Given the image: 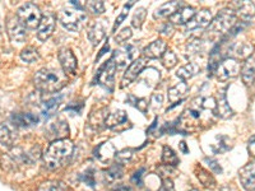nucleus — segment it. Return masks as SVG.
<instances>
[{
  "label": "nucleus",
  "instance_id": "f257e3e1",
  "mask_svg": "<svg viewBox=\"0 0 255 191\" xmlns=\"http://www.w3.org/2000/svg\"><path fill=\"white\" fill-rule=\"evenodd\" d=\"M74 151V144L70 139L54 140L49 144L46 151L42 153L44 163L49 170L63 167L70 159Z\"/></svg>",
  "mask_w": 255,
  "mask_h": 191
},
{
  "label": "nucleus",
  "instance_id": "f03ea898",
  "mask_svg": "<svg viewBox=\"0 0 255 191\" xmlns=\"http://www.w3.org/2000/svg\"><path fill=\"white\" fill-rule=\"evenodd\" d=\"M33 84L42 93H56L68 84V77L63 70L44 68L33 76Z\"/></svg>",
  "mask_w": 255,
  "mask_h": 191
},
{
  "label": "nucleus",
  "instance_id": "7ed1b4c3",
  "mask_svg": "<svg viewBox=\"0 0 255 191\" xmlns=\"http://www.w3.org/2000/svg\"><path fill=\"white\" fill-rule=\"evenodd\" d=\"M40 148H31L28 151H24L22 148H13L9 153L3 154L0 158V165L5 171H15L20 166L33 165L40 158Z\"/></svg>",
  "mask_w": 255,
  "mask_h": 191
},
{
  "label": "nucleus",
  "instance_id": "20e7f679",
  "mask_svg": "<svg viewBox=\"0 0 255 191\" xmlns=\"http://www.w3.org/2000/svg\"><path fill=\"white\" fill-rule=\"evenodd\" d=\"M238 15L232 8H225L212 19L207 28V35L211 38H217L229 33L230 29L236 24Z\"/></svg>",
  "mask_w": 255,
  "mask_h": 191
},
{
  "label": "nucleus",
  "instance_id": "39448f33",
  "mask_svg": "<svg viewBox=\"0 0 255 191\" xmlns=\"http://www.w3.org/2000/svg\"><path fill=\"white\" fill-rule=\"evenodd\" d=\"M86 19H87V14L84 13L83 9H79L74 5L65 6L61 9L60 14H59L61 26L70 32L78 31L81 24Z\"/></svg>",
  "mask_w": 255,
  "mask_h": 191
},
{
  "label": "nucleus",
  "instance_id": "423d86ee",
  "mask_svg": "<svg viewBox=\"0 0 255 191\" xmlns=\"http://www.w3.org/2000/svg\"><path fill=\"white\" fill-rule=\"evenodd\" d=\"M15 15L19 19V22L26 27V29H36L40 24V20L42 18L41 10L36 4L26 3L20 5L15 12Z\"/></svg>",
  "mask_w": 255,
  "mask_h": 191
},
{
  "label": "nucleus",
  "instance_id": "0eeeda50",
  "mask_svg": "<svg viewBox=\"0 0 255 191\" xmlns=\"http://www.w3.org/2000/svg\"><path fill=\"white\" fill-rule=\"evenodd\" d=\"M215 73L221 82H226L229 79L235 78L239 76V73H241L240 63L236 59L225 58L223 60L218 61Z\"/></svg>",
  "mask_w": 255,
  "mask_h": 191
},
{
  "label": "nucleus",
  "instance_id": "6e6552de",
  "mask_svg": "<svg viewBox=\"0 0 255 191\" xmlns=\"http://www.w3.org/2000/svg\"><path fill=\"white\" fill-rule=\"evenodd\" d=\"M115 70H116V65L114 59L111 58L110 60L106 61V63L102 65L101 68L99 69L97 74H96V82L104 87L109 88V90H113L114 87V78H115Z\"/></svg>",
  "mask_w": 255,
  "mask_h": 191
},
{
  "label": "nucleus",
  "instance_id": "1a4fd4ad",
  "mask_svg": "<svg viewBox=\"0 0 255 191\" xmlns=\"http://www.w3.org/2000/svg\"><path fill=\"white\" fill-rule=\"evenodd\" d=\"M27 29L23 24L20 23L17 15L8 18L6 22V32L12 42L14 44H23L27 38Z\"/></svg>",
  "mask_w": 255,
  "mask_h": 191
},
{
  "label": "nucleus",
  "instance_id": "9d476101",
  "mask_svg": "<svg viewBox=\"0 0 255 191\" xmlns=\"http://www.w3.org/2000/svg\"><path fill=\"white\" fill-rule=\"evenodd\" d=\"M212 19H213V17H212L211 10L209 9H202V10L197 12L193 19L186 24V33H194V32L208 28Z\"/></svg>",
  "mask_w": 255,
  "mask_h": 191
},
{
  "label": "nucleus",
  "instance_id": "9b49d317",
  "mask_svg": "<svg viewBox=\"0 0 255 191\" xmlns=\"http://www.w3.org/2000/svg\"><path fill=\"white\" fill-rule=\"evenodd\" d=\"M147 60L148 59H145L144 56H143V58H138L136 60H134L133 63L129 65L127 72L124 73V77H123L122 88L130 86V84L133 83V82L140 76V74H142L144 68L147 67Z\"/></svg>",
  "mask_w": 255,
  "mask_h": 191
},
{
  "label": "nucleus",
  "instance_id": "f8f14e48",
  "mask_svg": "<svg viewBox=\"0 0 255 191\" xmlns=\"http://www.w3.org/2000/svg\"><path fill=\"white\" fill-rule=\"evenodd\" d=\"M68 134H69V125L65 120H56L54 122H50L47 125L46 130H45V136L47 139L54 142V140L67 139Z\"/></svg>",
  "mask_w": 255,
  "mask_h": 191
},
{
  "label": "nucleus",
  "instance_id": "ddd939ff",
  "mask_svg": "<svg viewBox=\"0 0 255 191\" xmlns=\"http://www.w3.org/2000/svg\"><path fill=\"white\" fill-rule=\"evenodd\" d=\"M58 59L61 65V69L65 74H73V76L76 74L78 61H77V58L74 56L72 50L68 49V47H61L58 52Z\"/></svg>",
  "mask_w": 255,
  "mask_h": 191
},
{
  "label": "nucleus",
  "instance_id": "4468645a",
  "mask_svg": "<svg viewBox=\"0 0 255 191\" xmlns=\"http://www.w3.org/2000/svg\"><path fill=\"white\" fill-rule=\"evenodd\" d=\"M56 26V17L54 13L46 12L42 14V18L40 20V24L37 27V38L40 41H46Z\"/></svg>",
  "mask_w": 255,
  "mask_h": 191
},
{
  "label": "nucleus",
  "instance_id": "2eb2a0df",
  "mask_svg": "<svg viewBox=\"0 0 255 191\" xmlns=\"http://www.w3.org/2000/svg\"><path fill=\"white\" fill-rule=\"evenodd\" d=\"M18 139L17 126L10 121L0 124V144L5 148H13Z\"/></svg>",
  "mask_w": 255,
  "mask_h": 191
},
{
  "label": "nucleus",
  "instance_id": "dca6fc26",
  "mask_svg": "<svg viewBox=\"0 0 255 191\" xmlns=\"http://www.w3.org/2000/svg\"><path fill=\"white\" fill-rule=\"evenodd\" d=\"M253 51H254V46L248 41H243V42H234L230 44L229 49H227V58L232 59H249L252 56Z\"/></svg>",
  "mask_w": 255,
  "mask_h": 191
},
{
  "label": "nucleus",
  "instance_id": "f3484780",
  "mask_svg": "<svg viewBox=\"0 0 255 191\" xmlns=\"http://www.w3.org/2000/svg\"><path fill=\"white\" fill-rule=\"evenodd\" d=\"M134 52H135V47L133 45H124L120 49L115 50L113 59L115 61L116 69H123L128 67V64H131Z\"/></svg>",
  "mask_w": 255,
  "mask_h": 191
},
{
  "label": "nucleus",
  "instance_id": "a211bd4d",
  "mask_svg": "<svg viewBox=\"0 0 255 191\" xmlns=\"http://www.w3.org/2000/svg\"><path fill=\"white\" fill-rule=\"evenodd\" d=\"M239 180H240L243 188L247 191L255 190V161L249 162L243 168H240Z\"/></svg>",
  "mask_w": 255,
  "mask_h": 191
},
{
  "label": "nucleus",
  "instance_id": "6ab92c4d",
  "mask_svg": "<svg viewBox=\"0 0 255 191\" xmlns=\"http://www.w3.org/2000/svg\"><path fill=\"white\" fill-rule=\"evenodd\" d=\"M197 14V9L193 8V6H181L180 9H177L176 12L168 18L170 19V23L171 24H188L193 17Z\"/></svg>",
  "mask_w": 255,
  "mask_h": 191
},
{
  "label": "nucleus",
  "instance_id": "aec40b11",
  "mask_svg": "<svg viewBox=\"0 0 255 191\" xmlns=\"http://www.w3.org/2000/svg\"><path fill=\"white\" fill-rule=\"evenodd\" d=\"M105 22L106 20H96L88 26L87 36L88 40L92 42V45L97 46L106 36V29H105Z\"/></svg>",
  "mask_w": 255,
  "mask_h": 191
},
{
  "label": "nucleus",
  "instance_id": "412c9836",
  "mask_svg": "<svg viewBox=\"0 0 255 191\" xmlns=\"http://www.w3.org/2000/svg\"><path fill=\"white\" fill-rule=\"evenodd\" d=\"M166 50H167V44L165 42V40L158 38V40L153 41L148 46L144 47V50H143V56L145 59H159L162 58Z\"/></svg>",
  "mask_w": 255,
  "mask_h": 191
},
{
  "label": "nucleus",
  "instance_id": "4be33fe9",
  "mask_svg": "<svg viewBox=\"0 0 255 191\" xmlns=\"http://www.w3.org/2000/svg\"><path fill=\"white\" fill-rule=\"evenodd\" d=\"M38 120V116L31 112H15L10 116V122L17 127L35 126Z\"/></svg>",
  "mask_w": 255,
  "mask_h": 191
},
{
  "label": "nucleus",
  "instance_id": "5701e85b",
  "mask_svg": "<svg viewBox=\"0 0 255 191\" xmlns=\"http://www.w3.org/2000/svg\"><path fill=\"white\" fill-rule=\"evenodd\" d=\"M215 113L217 117H220V119H229V117H231V116L234 115V111L230 107V104L227 103L226 93H225V91H222V92L220 93V96H218V98L216 99Z\"/></svg>",
  "mask_w": 255,
  "mask_h": 191
},
{
  "label": "nucleus",
  "instance_id": "b1692460",
  "mask_svg": "<svg viewBox=\"0 0 255 191\" xmlns=\"http://www.w3.org/2000/svg\"><path fill=\"white\" fill-rule=\"evenodd\" d=\"M181 6H184L181 1H167V3L162 4L159 8L156 9V12L153 13V18L154 19H161V18L165 17L170 18Z\"/></svg>",
  "mask_w": 255,
  "mask_h": 191
},
{
  "label": "nucleus",
  "instance_id": "393cba45",
  "mask_svg": "<svg viewBox=\"0 0 255 191\" xmlns=\"http://www.w3.org/2000/svg\"><path fill=\"white\" fill-rule=\"evenodd\" d=\"M189 91V86L186 82H181V83H177L176 86H172V87L168 88V101L171 103H177V102H181L183 98L186 96Z\"/></svg>",
  "mask_w": 255,
  "mask_h": 191
},
{
  "label": "nucleus",
  "instance_id": "a878e982",
  "mask_svg": "<svg viewBox=\"0 0 255 191\" xmlns=\"http://www.w3.org/2000/svg\"><path fill=\"white\" fill-rule=\"evenodd\" d=\"M234 8L236 15H240L244 19H250L255 15V3L252 1H236L234 3Z\"/></svg>",
  "mask_w": 255,
  "mask_h": 191
},
{
  "label": "nucleus",
  "instance_id": "bb28decb",
  "mask_svg": "<svg viewBox=\"0 0 255 191\" xmlns=\"http://www.w3.org/2000/svg\"><path fill=\"white\" fill-rule=\"evenodd\" d=\"M241 78H243V82L247 86H250V84L254 83L255 79V58L250 56L249 59L245 60L243 65V69H241Z\"/></svg>",
  "mask_w": 255,
  "mask_h": 191
},
{
  "label": "nucleus",
  "instance_id": "cd10ccee",
  "mask_svg": "<svg viewBox=\"0 0 255 191\" xmlns=\"http://www.w3.org/2000/svg\"><path fill=\"white\" fill-rule=\"evenodd\" d=\"M199 72L200 67L197 63H188L176 70V77L181 79L183 82H186L190 78H193L194 76H197Z\"/></svg>",
  "mask_w": 255,
  "mask_h": 191
},
{
  "label": "nucleus",
  "instance_id": "c85d7f7f",
  "mask_svg": "<svg viewBox=\"0 0 255 191\" xmlns=\"http://www.w3.org/2000/svg\"><path fill=\"white\" fill-rule=\"evenodd\" d=\"M108 107L97 108V111H92L90 115V125L93 129H101V126H105V121L108 119Z\"/></svg>",
  "mask_w": 255,
  "mask_h": 191
},
{
  "label": "nucleus",
  "instance_id": "c756f323",
  "mask_svg": "<svg viewBox=\"0 0 255 191\" xmlns=\"http://www.w3.org/2000/svg\"><path fill=\"white\" fill-rule=\"evenodd\" d=\"M124 176V167L120 163H115V165H111L108 170L104 171V179L106 183L111 184L115 183L118 180L123 179Z\"/></svg>",
  "mask_w": 255,
  "mask_h": 191
},
{
  "label": "nucleus",
  "instance_id": "7c9ffc66",
  "mask_svg": "<svg viewBox=\"0 0 255 191\" xmlns=\"http://www.w3.org/2000/svg\"><path fill=\"white\" fill-rule=\"evenodd\" d=\"M127 121H128V116L127 113H125V111L118 110L113 113H109L108 119H106V121H105V126L113 129V127L119 126V125H123Z\"/></svg>",
  "mask_w": 255,
  "mask_h": 191
},
{
  "label": "nucleus",
  "instance_id": "2f4dec72",
  "mask_svg": "<svg viewBox=\"0 0 255 191\" xmlns=\"http://www.w3.org/2000/svg\"><path fill=\"white\" fill-rule=\"evenodd\" d=\"M60 102H61L60 96H59V97H51V98L42 102V104H41V110H42L44 116L50 117V116L54 115V113L56 112V110H58Z\"/></svg>",
  "mask_w": 255,
  "mask_h": 191
},
{
  "label": "nucleus",
  "instance_id": "473e14b6",
  "mask_svg": "<svg viewBox=\"0 0 255 191\" xmlns=\"http://www.w3.org/2000/svg\"><path fill=\"white\" fill-rule=\"evenodd\" d=\"M195 175H197V179L199 180V183L203 186H206V188H213L216 185V181L211 175V172L204 170L203 167L197 166L195 167Z\"/></svg>",
  "mask_w": 255,
  "mask_h": 191
},
{
  "label": "nucleus",
  "instance_id": "72a5a7b5",
  "mask_svg": "<svg viewBox=\"0 0 255 191\" xmlns=\"http://www.w3.org/2000/svg\"><path fill=\"white\" fill-rule=\"evenodd\" d=\"M162 162L165 163V166H168V167H175V166L179 165L180 159L176 156V153L172 151V148L165 145L162 151Z\"/></svg>",
  "mask_w": 255,
  "mask_h": 191
},
{
  "label": "nucleus",
  "instance_id": "f704fd0d",
  "mask_svg": "<svg viewBox=\"0 0 255 191\" xmlns=\"http://www.w3.org/2000/svg\"><path fill=\"white\" fill-rule=\"evenodd\" d=\"M216 139H217V142H216L215 144H213V147H212V149H213L215 153H223V152H227L229 149L232 148V142L229 136L218 135Z\"/></svg>",
  "mask_w": 255,
  "mask_h": 191
},
{
  "label": "nucleus",
  "instance_id": "c9c22d12",
  "mask_svg": "<svg viewBox=\"0 0 255 191\" xmlns=\"http://www.w3.org/2000/svg\"><path fill=\"white\" fill-rule=\"evenodd\" d=\"M20 59L27 64H33L40 60V54L33 46H26L20 51Z\"/></svg>",
  "mask_w": 255,
  "mask_h": 191
},
{
  "label": "nucleus",
  "instance_id": "e433bc0d",
  "mask_svg": "<svg viewBox=\"0 0 255 191\" xmlns=\"http://www.w3.org/2000/svg\"><path fill=\"white\" fill-rule=\"evenodd\" d=\"M128 103H130L131 106H134V107H136L139 111H142L143 113L147 112V108L148 106H149L148 99L138 98V97H135V96L133 95L128 96Z\"/></svg>",
  "mask_w": 255,
  "mask_h": 191
},
{
  "label": "nucleus",
  "instance_id": "4c0bfd02",
  "mask_svg": "<svg viewBox=\"0 0 255 191\" xmlns=\"http://www.w3.org/2000/svg\"><path fill=\"white\" fill-rule=\"evenodd\" d=\"M37 191H67V186L60 181H47L41 184Z\"/></svg>",
  "mask_w": 255,
  "mask_h": 191
},
{
  "label": "nucleus",
  "instance_id": "58836bf2",
  "mask_svg": "<svg viewBox=\"0 0 255 191\" xmlns=\"http://www.w3.org/2000/svg\"><path fill=\"white\" fill-rule=\"evenodd\" d=\"M161 59H162L163 67L167 68V69H172L174 67H176L177 56L174 51H171V50H166V52L163 54Z\"/></svg>",
  "mask_w": 255,
  "mask_h": 191
},
{
  "label": "nucleus",
  "instance_id": "ea45409f",
  "mask_svg": "<svg viewBox=\"0 0 255 191\" xmlns=\"http://www.w3.org/2000/svg\"><path fill=\"white\" fill-rule=\"evenodd\" d=\"M84 9H88L92 14L100 15L105 12L104 1H86Z\"/></svg>",
  "mask_w": 255,
  "mask_h": 191
},
{
  "label": "nucleus",
  "instance_id": "a19ab883",
  "mask_svg": "<svg viewBox=\"0 0 255 191\" xmlns=\"http://www.w3.org/2000/svg\"><path fill=\"white\" fill-rule=\"evenodd\" d=\"M145 15H147V12H145V8H138L135 10L133 15V19H131V26L135 27V28H140L145 19Z\"/></svg>",
  "mask_w": 255,
  "mask_h": 191
},
{
  "label": "nucleus",
  "instance_id": "79ce46f5",
  "mask_svg": "<svg viewBox=\"0 0 255 191\" xmlns=\"http://www.w3.org/2000/svg\"><path fill=\"white\" fill-rule=\"evenodd\" d=\"M131 35H133V33H131L130 27H124L122 31H119L115 36H114V38H115L116 44H124V42H127V41L131 37Z\"/></svg>",
  "mask_w": 255,
  "mask_h": 191
},
{
  "label": "nucleus",
  "instance_id": "37998d69",
  "mask_svg": "<svg viewBox=\"0 0 255 191\" xmlns=\"http://www.w3.org/2000/svg\"><path fill=\"white\" fill-rule=\"evenodd\" d=\"M133 5H134V1H129V3H127L124 6H123L122 13H120L119 17L116 18V22H115V24H114V28H113L114 32H116V28H118V27H119L120 24H122L123 22H124V19H125V18H127L128 13H129V10H130V8Z\"/></svg>",
  "mask_w": 255,
  "mask_h": 191
},
{
  "label": "nucleus",
  "instance_id": "c03bdc74",
  "mask_svg": "<svg viewBox=\"0 0 255 191\" xmlns=\"http://www.w3.org/2000/svg\"><path fill=\"white\" fill-rule=\"evenodd\" d=\"M131 153H133V151H131V149H124V151L119 152V153H116L115 158H116V161H118V162L122 165V163L128 162V161L131 158V156H133Z\"/></svg>",
  "mask_w": 255,
  "mask_h": 191
},
{
  "label": "nucleus",
  "instance_id": "a18cd8bd",
  "mask_svg": "<svg viewBox=\"0 0 255 191\" xmlns=\"http://www.w3.org/2000/svg\"><path fill=\"white\" fill-rule=\"evenodd\" d=\"M82 179L87 185L95 186V175H93V170H87V172L84 175H82Z\"/></svg>",
  "mask_w": 255,
  "mask_h": 191
},
{
  "label": "nucleus",
  "instance_id": "49530a36",
  "mask_svg": "<svg viewBox=\"0 0 255 191\" xmlns=\"http://www.w3.org/2000/svg\"><path fill=\"white\" fill-rule=\"evenodd\" d=\"M206 162L208 163L209 168H211L213 172H216V174H221V172H222V167L218 165L217 161H215V159L212 158H206Z\"/></svg>",
  "mask_w": 255,
  "mask_h": 191
},
{
  "label": "nucleus",
  "instance_id": "de8ad7c7",
  "mask_svg": "<svg viewBox=\"0 0 255 191\" xmlns=\"http://www.w3.org/2000/svg\"><path fill=\"white\" fill-rule=\"evenodd\" d=\"M159 191H175L174 183H172V180H171V179H168V177H166V179H163L162 186H161V189H159Z\"/></svg>",
  "mask_w": 255,
  "mask_h": 191
},
{
  "label": "nucleus",
  "instance_id": "09e8293b",
  "mask_svg": "<svg viewBox=\"0 0 255 191\" xmlns=\"http://www.w3.org/2000/svg\"><path fill=\"white\" fill-rule=\"evenodd\" d=\"M172 32H174V24H171L170 22H167V23H165L162 26V28H161V35L163 36H171Z\"/></svg>",
  "mask_w": 255,
  "mask_h": 191
},
{
  "label": "nucleus",
  "instance_id": "8fccbe9b",
  "mask_svg": "<svg viewBox=\"0 0 255 191\" xmlns=\"http://www.w3.org/2000/svg\"><path fill=\"white\" fill-rule=\"evenodd\" d=\"M163 102V96L161 93H154L153 97H152V103H154L156 107H161Z\"/></svg>",
  "mask_w": 255,
  "mask_h": 191
},
{
  "label": "nucleus",
  "instance_id": "3c124183",
  "mask_svg": "<svg viewBox=\"0 0 255 191\" xmlns=\"http://www.w3.org/2000/svg\"><path fill=\"white\" fill-rule=\"evenodd\" d=\"M248 151H249L250 156L255 158V135H253L248 142Z\"/></svg>",
  "mask_w": 255,
  "mask_h": 191
},
{
  "label": "nucleus",
  "instance_id": "603ef678",
  "mask_svg": "<svg viewBox=\"0 0 255 191\" xmlns=\"http://www.w3.org/2000/svg\"><path fill=\"white\" fill-rule=\"evenodd\" d=\"M143 172H144V170H140V171H138V172H135V174H134V176H133V183L134 184H136V185L138 186H142V177H143Z\"/></svg>",
  "mask_w": 255,
  "mask_h": 191
},
{
  "label": "nucleus",
  "instance_id": "864d4df0",
  "mask_svg": "<svg viewBox=\"0 0 255 191\" xmlns=\"http://www.w3.org/2000/svg\"><path fill=\"white\" fill-rule=\"evenodd\" d=\"M106 50H109V44H106V45H105V46H104V49H102L101 51H100V55L97 56V60H99V59L101 58L102 55H104V54H105V51H106Z\"/></svg>",
  "mask_w": 255,
  "mask_h": 191
},
{
  "label": "nucleus",
  "instance_id": "5fc2aeb1",
  "mask_svg": "<svg viewBox=\"0 0 255 191\" xmlns=\"http://www.w3.org/2000/svg\"><path fill=\"white\" fill-rule=\"evenodd\" d=\"M191 191H198V190H195V189H194V190H191Z\"/></svg>",
  "mask_w": 255,
  "mask_h": 191
},
{
  "label": "nucleus",
  "instance_id": "6e6d98bb",
  "mask_svg": "<svg viewBox=\"0 0 255 191\" xmlns=\"http://www.w3.org/2000/svg\"><path fill=\"white\" fill-rule=\"evenodd\" d=\"M0 31H1V27H0Z\"/></svg>",
  "mask_w": 255,
  "mask_h": 191
}]
</instances>
